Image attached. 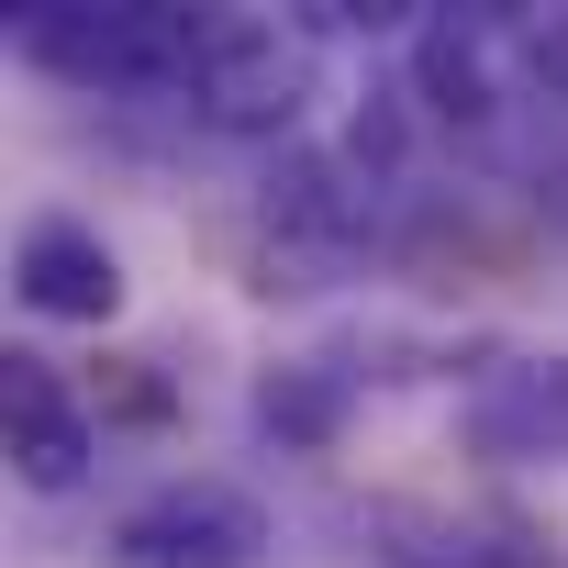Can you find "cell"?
<instances>
[{"instance_id": "52a82bcc", "label": "cell", "mask_w": 568, "mask_h": 568, "mask_svg": "<svg viewBox=\"0 0 568 568\" xmlns=\"http://www.w3.org/2000/svg\"><path fill=\"white\" fill-rule=\"evenodd\" d=\"M468 446L501 468H568V357H501L457 402Z\"/></svg>"}, {"instance_id": "9c48e42d", "label": "cell", "mask_w": 568, "mask_h": 568, "mask_svg": "<svg viewBox=\"0 0 568 568\" xmlns=\"http://www.w3.org/2000/svg\"><path fill=\"white\" fill-rule=\"evenodd\" d=\"M256 435H278V446H335L346 435V379L335 368H313V357H291V368H267L256 379Z\"/></svg>"}, {"instance_id": "ba28073f", "label": "cell", "mask_w": 568, "mask_h": 568, "mask_svg": "<svg viewBox=\"0 0 568 568\" xmlns=\"http://www.w3.org/2000/svg\"><path fill=\"white\" fill-rule=\"evenodd\" d=\"M0 435H12V479L23 490H79L90 479V457H101V424H90V402L45 368V357H12L0 368Z\"/></svg>"}, {"instance_id": "5b68a950", "label": "cell", "mask_w": 568, "mask_h": 568, "mask_svg": "<svg viewBox=\"0 0 568 568\" xmlns=\"http://www.w3.org/2000/svg\"><path fill=\"white\" fill-rule=\"evenodd\" d=\"M413 101L457 134H490L501 123V90L524 79V23L513 12H424L413 34Z\"/></svg>"}, {"instance_id": "8992f818", "label": "cell", "mask_w": 568, "mask_h": 568, "mask_svg": "<svg viewBox=\"0 0 568 568\" xmlns=\"http://www.w3.org/2000/svg\"><path fill=\"white\" fill-rule=\"evenodd\" d=\"M12 302H23L34 324H112V313L134 302V278H123V256H112L101 223L34 212L23 245H12Z\"/></svg>"}, {"instance_id": "3957f363", "label": "cell", "mask_w": 568, "mask_h": 568, "mask_svg": "<svg viewBox=\"0 0 568 568\" xmlns=\"http://www.w3.org/2000/svg\"><path fill=\"white\" fill-rule=\"evenodd\" d=\"M368 201L346 156L324 145H278V168L256 179V256H267V291H324L368 256Z\"/></svg>"}, {"instance_id": "6da1fadb", "label": "cell", "mask_w": 568, "mask_h": 568, "mask_svg": "<svg viewBox=\"0 0 568 568\" xmlns=\"http://www.w3.org/2000/svg\"><path fill=\"white\" fill-rule=\"evenodd\" d=\"M212 12H168V0H57V12H23V68L101 90V101H190Z\"/></svg>"}, {"instance_id": "277c9868", "label": "cell", "mask_w": 568, "mask_h": 568, "mask_svg": "<svg viewBox=\"0 0 568 568\" xmlns=\"http://www.w3.org/2000/svg\"><path fill=\"white\" fill-rule=\"evenodd\" d=\"M123 568H256L267 557V501L234 479H168L112 524Z\"/></svg>"}, {"instance_id": "7a4b0ae2", "label": "cell", "mask_w": 568, "mask_h": 568, "mask_svg": "<svg viewBox=\"0 0 568 568\" xmlns=\"http://www.w3.org/2000/svg\"><path fill=\"white\" fill-rule=\"evenodd\" d=\"M324 90V34L302 12H212L201 34V68H190V112L212 134H256L278 145Z\"/></svg>"}]
</instances>
